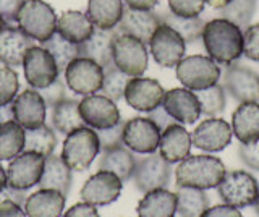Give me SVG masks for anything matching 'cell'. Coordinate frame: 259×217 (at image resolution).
Instances as JSON below:
<instances>
[{
  "label": "cell",
  "mask_w": 259,
  "mask_h": 217,
  "mask_svg": "<svg viewBox=\"0 0 259 217\" xmlns=\"http://www.w3.org/2000/svg\"><path fill=\"white\" fill-rule=\"evenodd\" d=\"M201 39L206 54L219 65L229 67L243 55V29L225 18L206 21Z\"/></svg>",
  "instance_id": "1"
},
{
  "label": "cell",
  "mask_w": 259,
  "mask_h": 217,
  "mask_svg": "<svg viewBox=\"0 0 259 217\" xmlns=\"http://www.w3.org/2000/svg\"><path fill=\"white\" fill-rule=\"evenodd\" d=\"M225 172V165L219 157L210 154H190L178 164L175 170V183L177 187L210 190L217 188Z\"/></svg>",
  "instance_id": "2"
},
{
  "label": "cell",
  "mask_w": 259,
  "mask_h": 217,
  "mask_svg": "<svg viewBox=\"0 0 259 217\" xmlns=\"http://www.w3.org/2000/svg\"><path fill=\"white\" fill-rule=\"evenodd\" d=\"M55 10L44 0H24L16 15V26L37 42H44L57 33Z\"/></svg>",
  "instance_id": "3"
},
{
  "label": "cell",
  "mask_w": 259,
  "mask_h": 217,
  "mask_svg": "<svg viewBox=\"0 0 259 217\" xmlns=\"http://www.w3.org/2000/svg\"><path fill=\"white\" fill-rule=\"evenodd\" d=\"M99 152L101 143L97 133L89 126H81L67 135L62 148V159L71 170L84 172L91 167Z\"/></svg>",
  "instance_id": "4"
},
{
  "label": "cell",
  "mask_w": 259,
  "mask_h": 217,
  "mask_svg": "<svg viewBox=\"0 0 259 217\" xmlns=\"http://www.w3.org/2000/svg\"><path fill=\"white\" fill-rule=\"evenodd\" d=\"M175 75L186 90L201 91L217 84L222 70L209 55H188L175 67Z\"/></svg>",
  "instance_id": "5"
},
{
  "label": "cell",
  "mask_w": 259,
  "mask_h": 217,
  "mask_svg": "<svg viewBox=\"0 0 259 217\" xmlns=\"http://www.w3.org/2000/svg\"><path fill=\"white\" fill-rule=\"evenodd\" d=\"M112 60L115 67L130 78L143 76L148 70L149 52L146 44L138 37L118 31L112 44Z\"/></svg>",
  "instance_id": "6"
},
{
  "label": "cell",
  "mask_w": 259,
  "mask_h": 217,
  "mask_svg": "<svg viewBox=\"0 0 259 217\" xmlns=\"http://www.w3.org/2000/svg\"><path fill=\"white\" fill-rule=\"evenodd\" d=\"M259 185L253 173L246 170L225 172L224 179L217 185V193L225 204L243 209L253 206L257 198Z\"/></svg>",
  "instance_id": "7"
},
{
  "label": "cell",
  "mask_w": 259,
  "mask_h": 217,
  "mask_svg": "<svg viewBox=\"0 0 259 217\" xmlns=\"http://www.w3.org/2000/svg\"><path fill=\"white\" fill-rule=\"evenodd\" d=\"M133 183L138 191L148 193L152 190L167 188L172 180V164L157 152L146 154L136 159V167L133 173Z\"/></svg>",
  "instance_id": "8"
},
{
  "label": "cell",
  "mask_w": 259,
  "mask_h": 217,
  "mask_svg": "<svg viewBox=\"0 0 259 217\" xmlns=\"http://www.w3.org/2000/svg\"><path fill=\"white\" fill-rule=\"evenodd\" d=\"M63 75L70 91L79 96H89L101 91L104 68L91 59L78 57L68 63Z\"/></svg>",
  "instance_id": "9"
},
{
  "label": "cell",
  "mask_w": 259,
  "mask_h": 217,
  "mask_svg": "<svg viewBox=\"0 0 259 217\" xmlns=\"http://www.w3.org/2000/svg\"><path fill=\"white\" fill-rule=\"evenodd\" d=\"M44 164L46 156L34 151H23L7 167V185L15 190L28 191L39 183Z\"/></svg>",
  "instance_id": "10"
},
{
  "label": "cell",
  "mask_w": 259,
  "mask_h": 217,
  "mask_svg": "<svg viewBox=\"0 0 259 217\" xmlns=\"http://www.w3.org/2000/svg\"><path fill=\"white\" fill-rule=\"evenodd\" d=\"M149 52L159 67L174 68L185 57L186 42L175 29L162 23L151 37Z\"/></svg>",
  "instance_id": "11"
},
{
  "label": "cell",
  "mask_w": 259,
  "mask_h": 217,
  "mask_svg": "<svg viewBox=\"0 0 259 217\" xmlns=\"http://www.w3.org/2000/svg\"><path fill=\"white\" fill-rule=\"evenodd\" d=\"M23 70L26 83L34 90H42V88L51 86L60 76L55 59L42 46H32L26 52Z\"/></svg>",
  "instance_id": "12"
},
{
  "label": "cell",
  "mask_w": 259,
  "mask_h": 217,
  "mask_svg": "<svg viewBox=\"0 0 259 217\" xmlns=\"http://www.w3.org/2000/svg\"><path fill=\"white\" fill-rule=\"evenodd\" d=\"M79 115L86 126L93 130L115 126L120 120V110L115 101L104 94H89L79 101Z\"/></svg>",
  "instance_id": "13"
},
{
  "label": "cell",
  "mask_w": 259,
  "mask_h": 217,
  "mask_svg": "<svg viewBox=\"0 0 259 217\" xmlns=\"http://www.w3.org/2000/svg\"><path fill=\"white\" fill-rule=\"evenodd\" d=\"M160 130L148 117H133L123 126V144L135 154H152L159 149Z\"/></svg>",
  "instance_id": "14"
},
{
  "label": "cell",
  "mask_w": 259,
  "mask_h": 217,
  "mask_svg": "<svg viewBox=\"0 0 259 217\" xmlns=\"http://www.w3.org/2000/svg\"><path fill=\"white\" fill-rule=\"evenodd\" d=\"M123 182L115 173L99 170L91 175L81 188V199L96 207L109 206L120 198Z\"/></svg>",
  "instance_id": "15"
},
{
  "label": "cell",
  "mask_w": 259,
  "mask_h": 217,
  "mask_svg": "<svg viewBox=\"0 0 259 217\" xmlns=\"http://www.w3.org/2000/svg\"><path fill=\"white\" fill-rule=\"evenodd\" d=\"M222 86L237 102H259V76L254 70L240 63H232L227 67Z\"/></svg>",
  "instance_id": "16"
},
{
  "label": "cell",
  "mask_w": 259,
  "mask_h": 217,
  "mask_svg": "<svg viewBox=\"0 0 259 217\" xmlns=\"http://www.w3.org/2000/svg\"><path fill=\"white\" fill-rule=\"evenodd\" d=\"M164 96H165V90L162 88V84L157 79L135 76L130 78V81L125 88L123 98L130 107L149 114L151 110L160 106L162 101H164Z\"/></svg>",
  "instance_id": "17"
},
{
  "label": "cell",
  "mask_w": 259,
  "mask_h": 217,
  "mask_svg": "<svg viewBox=\"0 0 259 217\" xmlns=\"http://www.w3.org/2000/svg\"><path fill=\"white\" fill-rule=\"evenodd\" d=\"M232 125L224 118L209 117L191 133L193 146L206 152H221L232 143Z\"/></svg>",
  "instance_id": "18"
},
{
  "label": "cell",
  "mask_w": 259,
  "mask_h": 217,
  "mask_svg": "<svg viewBox=\"0 0 259 217\" xmlns=\"http://www.w3.org/2000/svg\"><path fill=\"white\" fill-rule=\"evenodd\" d=\"M162 107L182 125L196 123L202 115L196 93L186 88H174V90L165 91Z\"/></svg>",
  "instance_id": "19"
},
{
  "label": "cell",
  "mask_w": 259,
  "mask_h": 217,
  "mask_svg": "<svg viewBox=\"0 0 259 217\" xmlns=\"http://www.w3.org/2000/svg\"><path fill=\"white\" fill-rule=\"evenodd\" d=\"M13 115L24 130H32L46 123L47 106L44 98L34 88H26L15 98Z\"/></svg>",
  "instance_id": "20"
},
{
  "label": "cell",
  "mask_w": 259,
  "mask_h": 217,
  "mask_svg": "<svg viewBox=\"0 0 259 217\" xmlns=\"http://www.w3.org/2000/svg\"><path fill=\"white\" fill-rule=\"evenodd\" d=\"M34 39L15 25H5L0 29V63L4 67H23L26 52L34 46Z\"/></svg>",
  "instance_id": "21"
},
{
  "label": "cell",
  "mask_w": 259,
  "mask_h": 217,
  "mask_svg": "<svg viewBox=\"0 0 259 217\" xmlns=\"http://www.w3.org/2000/svg\"><path fill=\"white\" fill-rule=\"evenodd\" d=\"M191 148H193L191 133L182 123L177 122L160 133L159 154L170 164L182 162L183 159H186L191 154Z\"/></svg>",
  "instance_id": "22"
},
{
  "label": "cell",
  "mask_w": 259,
  "mask_h": 217,
  "mask_svg": "<svg viewBox=\"0 0 259 217\" xmlns=\"http://www.w3.org/2000/svg\"><path fill=\"white\" fill-rule=\"evenodd\" d=\"M160 25V15H157L154 10H133L126 7L117 29L123 34L138 37L144 44H149L154 31Z\"/></svg>",
  "instance_id": "23"
},
{
  "label": "cell",
  "mask_w": 259,
  "mask_h": 217,
  "mask_svg": "<svg viewBox=\"0 0 259 217\" xmlns=\"http://www.w3.org/2000/svg\"><path fill=\"white\" fill-rule=\"evenodd\" d=\"M232 132L240 144H253L259 140V102H241L232 114Z\"/></svg>",
  "instance_id": "24"
},
{
  "label": "cell",
  "mask_w": 259,
  "mask_h": 217,
  "mask_svg": "<svg viewBox=\"0 0 259 217\" xmlns=\"http://www.w3.org/2000/svg\"><path fill=\"white\" fill-rule=\"evenodd\" d=\"M65 201L67 196H63L60 191L39 188L26 198L23 207L28 217H60L65 209Z\"/></svg>",
  "instance_id": "25"
},
{
  "label": "cell",
  "mask_w": 259,
  "mask_h": 217,
  "mask_svg": "<svg viewBox=\"0 0 259 217\" xmlns=\"http://www.w3.org/2000/svg\"><path fill=\"white\" fill-rule=\"evenodd\" d=\"M138 217H175L177 195L167 188L144 193L136 207Z\"/></svg>",
  "instance_id": "26"
},
{
  "label": "cell",
  "mask_w": 259,
  "mask_h": 217,
  "mask_svg": "<svg viewBox=\"0 0 259 217\" xmlns=\"http://www.w3.org/2000/svg\"><path fill=\"white\" fill-rule=\"evenodd\" d=\"M71 172L73 170L65 164L62 156L51 154L46 157L42 177H40L37 185L40 188L57 190V191H60L63 196H68V193L71 190V182H73Z\"/></svg>",
  "instance_id": "27"
},
{
  "label": "cell",
  "mask_w": 259,
  "mask_h": 217,
  "mask_svg": "<svg viewBox=\"0 0 259 217\" xmlns=\"http://www.w3.org/2000/svg\"><path fill=\"white\" fill-rule=\"evenodd\" d=\"M94 29L96 28L88 18V15L78 10L63 12L57 20V33L73 44L84 42L86 39L91 37Z\"/></svg>",
  "instance_id": "28"
},
{
  "label": "cell",
  "mask_w": 259,
  "mask_h": 217,
  "mask_svg": "<svg viewBox=\"0 0 259 217\" xmlns=\"http://www.w3.org/2000/svg\"><path fill=\"white\" fill-rule=\"evenodd\" d=\"M123 12V0H88L86 15L97 29H115Z\"/></svg>",
  "instance_id": "29"
},
{
  "label": "cell",
  "mask_w": 259,
  "mask_h": 217,
  "mask_svg": "<svg viewBox=\"0 0 259 217\" xmlns=\"http://www.w3.org/2000/svg\"><path fill=\"white\" fill-rule=\"evenodd\" d=\"M118 34V29H94L91 37L79 44V57L91 59L99 63L101 67L109 65L112 60V44Z\"/></svg>",
  "instance_id": "30"
},
{
  "label": "cell",
  "mask_w": 259,
  "mask_h": 217,
  "mask_svg": "<svg viewBox=\"0 0 259 217\" xmlns=\"http://www.w3.org/2000/svg\"><path fill=\"white\" fill-rule=\"evenodd\" d=\"M101 152L102 154L99 159V170L115 173L123 183L133 179L136 167V156L133 151H130L126 146H118Z\"/></svg>",
  "instance_id": "31"
},
{
  "label": "cell",
  "mask_w": 259,
  "mask_h": 217,
  "mask_svg": "<svg viewBox=\"0 0 259 217\" xmlns=\"http://www.w3.org/2000/svg\"><path fill=\"white\" fill-rule=\"evenodd\" d=\"M86 126L79 115V101L63 99L52 107V128L62 135H70L76 128Z\"/></svg>",
  "instance_id": "32"
},
{
  "label": "cell",
  "mask_w": 259,
  "mask_h": 217,
  "mask_svg": "<svg viewBox=\"0 0 259 217\" xmlns=\"http://www.w3.org/2000/svg\"><path fill=\"white\" fill-rule=\"evenodd\" d=\"M24 140H26V130L16 122L8 120L0 125V162L12 160L24 151Z\"/></svg>",
  "instance_id": "33"
},
{
  "label": "cell",
  "mask_w": 259,
  "mask_h": 217,
  "mask_svg": "<svg viewBox=\"0 0 259 217\" xmlns=\"http://www.w3.org/2000/svg\"><path fill=\"white\" fill-rule=\"evenodd\" d=\"M175 195H177V212L180 214V217H201L210 204V199L206 190L178 187Z\"/></svg>",
  "instance_id": "34"
},
{
  "label": "cell",
  "mask_w": 259,
  "mask_h": 217,
  "mask_svg": "<svg viewBox=\"0 0 259 217\" xmlns=\"http://www.w3.org/2000/svg\"><path fill=\"white\" fill-rule=\"evenodd\" d=\"M162 23H165L167 26L175 29L178 34L183 37V41L186 44H194L199 41L202 36V29H204L206 21L199 18V17H193V18H183V17H177L172 12H167L162 15Z\"/></svg>",
  "instance_id": "35"
},
{
  "label": "cell",
  "mask_w": 259,
  "mask_h": 217,
  "mask_svg": "<svg viewBox=\"0 0 259 217\" xmlns=\"http://www.w3.org/2000/svg\"><path fill=\"white\" fill-rule=\"evenodd\" d=\"M40 46L52 54L60 73H63L70 62L79 57V44H73L67 41V39H63L59 33H55L51 39H47V41L40 42Z\"/></svg>",
  "instance_id": "36"
},
{
  "label": "cell",
  "mask_w": 259,
  "mask_h": 217,
  "mask_svg": "<svg viewBox=\"0 0 259 217\" xmlns=\"http://www.w3.org/2000/svg\"><path fill=\"white\" fill-rule=\"evenodd\" d=\"M57 148V135L51 126L46 123L32 130H26V140H24V151H34L42 156H51Z\"/></svg>",
  "instance_id": "37"
},
{
  "label": "cell",
  "mask_w": 259,
  "mask_h": 217,
  "mask_svg": "<svg viewBox=\"0 0 259 217\" xmlns=\"http://www.w3.org/2000/svg\"><path fill=\"white\" fill-rule=\"evenodd\" d=\"M201 104V112L206 117H219L227 106V93L222 84H214L201 91H194Z\"/></svg>",
  "instance_id": "38"
},
{
  "label": "cell",
  "mask_w": 259,
  "mask_h": 217,
  "mask_svg": "<svg viewBox=\"0 0 259 217\" xmlns=\"http://www.w3.org/2000/svg\"><path fill=\"white\" fill-rule=\"evenodd\" d=\"M102 68H104V79H102L101 93L115 102L123 99L125 88L130 81V76L125 75L123 71H120L113 62H110L109 65H105Z\"/></svg>",
  "instance_id": "39"
},
{
  "label": "cell",
  "mask_w": 259,
  "mask_h": 217,
  "mask_svg": "<svg viewBox=\"0 0 259 217\" xmlns=\"http://www.w3.org/2000/svg\"><path fill=\"white\" fill-rule=\"evenodd\" d=\"M256 12V0H232V2L219 10L221 18L235 23L238 28L245 29L251 25Z\"/></svg>",
  "instance_id": "40"
},
{
  "label": "cell",
  "mask_w": 259,
  "mask_h": 217,
  "mask_svg": "<svg viewBox=\"0 0 259 217\" xmlns=\"http://www.w3.org/2000/svg\"><path fill=\"white\" fill-rule=\"evenodd\" d=\"M18 73L10 67L0 68V107L12 104L18 96L20 81Z\"/></svg>",
  "instance_id": "41"
},
{
  "label": "cell",
  "mask_w": 259,
  "mask_h": 217,
  "mask_svg": "<svg viewBox=\"0 0 259 217\" xmlns=\"http://www.w3.org/2000/svg\"><path fill=\"white\" fill-rule=\"evenodd\" d=\"M123 126H125V122L120 120L115 126L104 128V130H96L97 138H99V143H101V151L125 146L123 144Z\"/></svg>",
  "instance_id": "42"
},
{
  "label": "cell",
  "mask_w": 259,
  "mask_h": 217,
  "mask_svg": "<svg viewBox=\"0 0 259 217\" xmlns=\"http://www.w3.org/2000/svg\"><path fill=\"white\" fill-rule=\"evenodd\" d=\"M168 9L177 17L183 18H193L199 17L204 12L206 2L204 0H167Z\"/></svg>",
  "instance_id": "43"
},
{
  "label": "cell",
  "mask_w": 259,
  "mask_h": 217,
  "mask_svg": "<svg viewBox=\"0 0 259 217\" xmlns=\"http://www.w3.org/2000/svg\"><path fill=\"white\" fill-rule=\"evenodd\" d=\"M243 55L253 62H259V23L243 29Z\"/></svg>",
  "instance_id": "44"
},
{
  "label": "cell",
  "mask_w": 259,
  "mask_h": 217,
  "mask_svg": "<svg viewBox=\"0 0 259 217\" xmlns=\"http://www.w3.org/2000/svg\"><path fill=\"white\" fill-rule=\"evenodd\" d=\"M67 88H68L67 83L59 78V79H55L51 86L42 88V90H37V91L44 98L46 106L52 109L54 106H57V104L62 102L63 99H67Z\"/></svg>",
  "instance_id": "45"
},
{
  "label": "cell",
  "mask_w": 259,
  "mask_h": 217,
  "mask_svg": "<svg viewBox=\"0 0 259 217\" xmlns=\"http://www.w3.org/2000/svg\"><path fill=\"white\" fill-rule=\"evenodd\" d=\"M238 156L248 168L259 172V140L253 144H240Z\"/></svg>",
  "instance_id": "46"
},
{
  "label": "cell",
  "mask_w": 259,
  "mask_h": 217,
  "mask_svg": "<svg viewBox=\"0 0 259 217\" xmlns=\"http://www.w3.org/2000/svg\"><path fill=\"white\" fill-rule=\"evenodd\" d=\"M24 0H0V15L5 25H16V15Z\"/></svg>",
  "instance_id": "47"
},
{
  "label": "cell",
  "mask_w": 259,
  "mask_h": 217,
  "mask_svg": "<svg viewBox=\"0 0 259 217\" xmlns=\"http://www.w3.org/2000/svg\"><path fill=\"white\" fill-rule=\"evenodd\" d=\"M148 118H151L154 123L157 125V128L160 132H164L165 128H168L170 125H174L177 123V120L172 117V115H168V112L162 107V104L159 107H156L154 110H151L149 114H148Z\"/></svg>",
  "instance_id": "48"
},
{
  "label": "cell",
  "mask_w": 259,
  "mask_h": 217,
  "mask_svg": "<svg viewBox=\"0 0 259 217\" xmlns=\"http://www.w3.org/2000/svg\"><path fill=\"white\" fill-rule=\"evenodd\" d=\"M201 217H243L241 211L229 204H215L212 207H207Z\"/></svg>",
  "instance_id": "49"
},
{
  "label": "cell",
  "mask_w": 259,
  "mask_h": 217,
  "mask_svg": "<svg viewBox=\"0 0 259 217\" xmlns=\"http://www.w3.org/2000/svg\"><path fill=\"white\" fill-rule=\"evenodd\" d=\"M63 217H101L97 207L89 204V203H78L75 206H71L67 212L63 214Z\"/></svg>",
  "instance_id": "50"
},
{
  "label": "cell",
  "mask_w": 259,
  "mask_h": 217,
  "mask_svg": "<svg viewBox=\"0 0 259 217\" xmlns=\"http://www.w3.org/2000/svg\"><path fill=\"white\" fill-rule=\"evenodd\" d=\"M0 217H28L24 212V207L16 201L7 199L0 203Z\"/></svg>",
  "instance_id": "51"
},
{
  "label": "cell",
  "mask_w": 259,
  "mask_h": 217,
  "mask_svg": "<svg viewBox=\"0 0 259 217\" xmlns=\"http://www.w3.org/2000/svg\"><path fill=\"white\" fill-rule=\"evenodd\" d=\"M28 195H26V191H21V190H15L12 187H7L4 190H0V203L2 201H7V199H12V201H16L18 204L24 206V201H26Z\"/></svg>",
  "instance_id": "52"
},
{
  "label": "cell",
  "mask_w": 259,
  "mask_h": 217,
  "mask_svg": "<svg viewBox=\"0 0 259 217\" xmlns=\"http://www.w3.org/2000/svg\"><path fill=\"white\" fill-rule=\"evenodd\" d=\"M123 4L133 10H154L159 0H123Z\"/></svg>",
  "instance_id": "53"
},
{
  "label": "cell",
  "mask_w": 259,
  "mask_h": 217,
  "mask_svg": "<svg viewBox=\"0 0 259 217\" xmlns=\"http://www.w3.org/2000/svg\"><path fill=\"white\" fill-rule=\"evenodd\" d=\"M8 120H15L13 115V104H7V106L0 107V125H4Z\"/></svg>",
  "instance_id": "54"
},
{
  "label": "cell",
  "mask_w": 259,
  "mask_h": 217,
  "mask_svg": "<svg viewBox=\"0 0 259 217\" xmlns=\"http://www.w3.org/2000/svg\"><path fill=\"white\" fill-rule=\"evenodd\" d=\"M204 2L209 5V7H212V9H215V10H222L224 7H227L229 5L232 0H204Z\"/></svg>",
  "instance_id": "55"
},
{
  "label": "cell",
  "mask_w": 259,
  "mask_h": 217,
  "mask_svg": "<svg viewBox=\"0 0 259 217\" xmlns=\"http://www.w3.org/2000/svg\"><path fill=\"white\" fill-rule=\"evenodd\" d=\"M7 187V168L0 165V190H4Z\"/></svg>",
  "instance_id": "56"
},
{
  "label": "cell",
  "mask_w": 259,
  "mask_h": 217,
  "mask_svg": "<svg viewBox=\"0 0 259 217\" xmlns=\"http://www.w3.org/2000/svg\"><path fill=\"white\" fill-rule=\"evenodd\" d=\"M254 211H256V214H257V217H259V191H257V198H256V201H254Z\"/></svg>",
  "instance_id": "57"
},
{
  "label": "cell",
  "mask_w": 259,
  "mask_h": 217,
  "mask_svg": "<svg viewBox=\"0 0 259 217\" xmlns=\"http://www.w3.org/2000/svg\"><path fill=\"white\" fill-rule=\"evenodd\" d=\"M5 26V21H4V18H2V15H0V29H2Z\"/></svg>",
  "instance_id": "58"
}]
</instances>
